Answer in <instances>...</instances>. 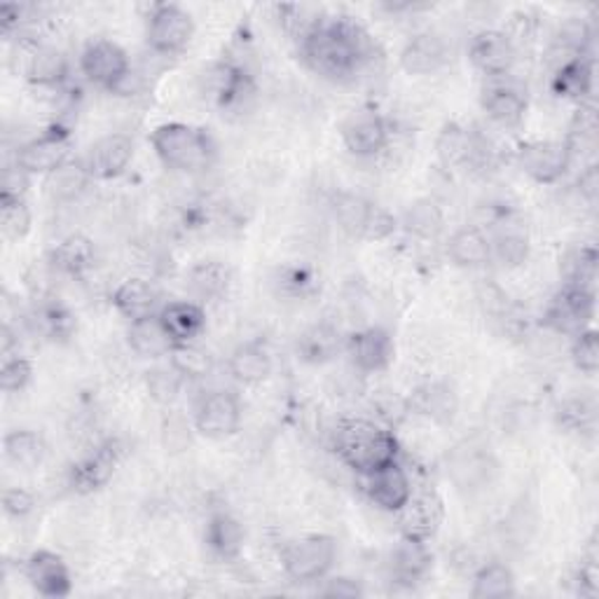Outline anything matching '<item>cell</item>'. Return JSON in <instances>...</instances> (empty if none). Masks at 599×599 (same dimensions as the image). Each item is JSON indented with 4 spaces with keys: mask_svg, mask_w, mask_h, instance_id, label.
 Instances as JSON below:
<instances>
[{
    "mask_svg": "<svg viewBox=\"0 0 599 599\" xmlns=\"http://www.w3.org/2000/svg\"><path fill=\"white\" fill-rule=\"evenodd\" d=\"M300 52L305 63L324 78H354L371 57V42L361 27L347 19L321 17L300 38Z\"/></svg>",
    "mask_w": 599,
    "mask_h": 599,
    "instance_id": "cell-1",
    "label": "cell"
},
{
    "mask_svg": "<svg viewBox=\"0 0 599 599\" xmlns=\"http://www.w3.org/2000/svg\"><path fill=\"white\" fill-rule=\"evenodd\" d=\"M335 452L359 478L399 462L401 445L394 431L371 420H344L335 431Z\"/></svg>",
    "mask_w": 599,
    "mask_h": 599,
    "instance_id": "cell-2",
    "label": "cell"
},
{
    "mask_svg": "<svg viewBox=\"0 0 599 599\" xmlns=\"http://www.w3.org/2000/svg\"><path fill=\"white\" fill-rule=\"evenodd\" d=\"M150 144L163 165L180 174H199L216 163L214 136L188 122H165L153 129Z\"/></svg>",
    "mask_w": 599,
    "mask_h": 599,
    "instance_id": "cell-3",
    "label": "cell"
},
{
    "mask_svg": "<svg viewBox=\"0 0 599 599\" xmlns=\"http://www.w3.org/2000/svg\"><path fill=\"white\" fill-rule=\"evenodd\" d=\"M337 562V541L331 534H305L282 548V567L293 583L326 581Z\"/></svg>",
    "mask_w": 599,
    "mask_h": 599,
    "instance_id": "cell-4",
    "label": "cell"
},
{
    "mask_svg": "<svg viewBox=\"0 0 599 599\" xmlns=\"http://www.w3.org/2000/svg\"><path fill=\"white\" fill-rule=\"evenodd\" d=\"M195 36V21L190 12L176 3H157L148 14L146 40L155 55L174 57L188 48Z\"/></svg>",
    "mask_w": 599,
    "mask_h": 599,
    "instance_id": "cell-5",
    "label": "cell"
},
{
    "mask_svg": "<svg viewBox=\"0 0 599 599\" xmlns=\"http://www.w3.org/2000/svg\"><path fill=\"white\" fill-rule=\"evenodd\" d=\"M335 218L344 233L361 239H386L394 235L396 218L382 206L367 202L359 195H340L335 199Z\"/></svg>",
    "mask_w": 599,
    "mask_h": 599,
    "instance_id": "cell-6",
    "label": "cell"
},
{
    "mask_svg": "<svg viewBox=\"0 0 599 599\" xmlns=\"http://www.w3.org/2000/svg\"><path fill=\"white\" fill-rule=\"evenodd\" d=\"M80 71L91 85L108 91H118L131 73V63L118 42L95 40L87 45L80 57Z\"/></svg>",
    "mask_w": 599,
    "mask_h": 599,
    "instance_id": "cell-7",
    "label": "cell"
},
{
    "mask_svg": "<svg viewBox=\"0 0 599 599\" xmlns=\"http://www.w3.org/2000/svg\"><path fill=\"white\" fill-rule=\"evenodd\" d=\"M71 163V131L52 127L17 150V165L31 176H50Z\"/></svg>",
    "mask_w": 599,
    "mask_h": 599,
    "instance_id": "cell-8",
    "label": "cell"
},
{
    "mask_svg": "<svg viewBox=\"0 0 599 599\" xmlns=\"http://www.w3.org/2000/svg\"><path fill=\"white\" fill-rule=\"evenodd\" d=\"M595 318V291L564 284V288L550 300L543 321L558 333L579 335L590 328Z\"/></svg>",
    "mask_w": 599,
    "mask_h": 599,
    "instance_id": "cell-9",
    "label": "cell"
},
{
    "mask_svg": "<svg viewBox=\"0 0 599 599\" xmlns=\"http://www.w3.org/2000/svg\"><path fill=\"white\" fill-rule=\"evenodd\" d=\"M242 426V403L233 391H209L195 407V429L212 441L235 435Z\"/></svg>",
    "mask_w": 599,
    "mask_h": 599,
    "instance_id": "cell-10",
    "label": "cell"
},
{
    "mask_svg": "<svg viewBox=\"0 0 599 599\" xmlns=\"http://www.w3.org/2000/svg\"><path fill=\"white\" fill-rule=\"evenodd\" d=\"M520 169L541 186H552L569 171L573 157L564 141H529L518 150Z\"/></svg>",
    "mask_w": 599,
    "mask_h": 599,
    "instance_id": "cell-11",
    "label": "cell"
},
{
    "mask_svg": "<svg viewBox=\"0 0 599 599\" xmlns=\"http://www.w3.org/2000/svg\"><path fill=\"white\" fill-rule=\"evenodd\" d=\"M469 59L482 76H488V80L505 78L518 61V50L509 33L490 29L471 38Z\"/></svg>",
    "mask_w": 599,
    "mask_h": 599,
    "instance_id": "cell-12",
    "label": "cell"
},
{
    "mask_svg": "<svg viewBox=\"0 0 599 599\" xmlns=\"http://www.w3.org/2000/svg\"><path fill=\"white\" fill-rule=\"evenodd\" d=\"M342 144L350 155L371 159L389 146V125L377 110H354L342 125Z\"/></svg>",
    "mask_w": 599,
    "mask_h": 599,
    "instance_id": "cell-13",
    "label": "cell"
},
{
    "mask_svg": "<svg viewBox=\"0 0 599 599\" xmlns=\"http://www.w3.org/2000/svg\"><path fill=\"white\" fill-rule=\"evenodd\" d=\"M480 106L499 127H518L527 115V91L509 78H492L482 87Z\"/></svg>",
    "mask_w": 599,
    "mask_h": 599,
    "instance_id": "cell-14",
    "label": "cell"
},
{
    "mask_svg": "<svg viewBox=\"0 0 599 599\" xmlns=\"http://www.w3.org/2000/svg\"><path fill=\"white\" fill-rule=\"evenodd\" d=\"M363 492L380 511L396 515L412 497V482L401 462H391L373 473L361 475Z\"/></svg>",
    "mask_w": 599,
    "mask_h": 599,
    "instance_id": "cell-15",
    "label": "cell"
},
{
    "mask_svg": "<svg viewBox=\"0 0 599 599\" xmlns=\"http://www.w3.org/2000/svg\"><path fill=\"white\" fill-rule=\"evenodd\" d=\"M134 159V138L127 134H108L82 157L91 180H112L127 171Z\"/></svg>",
    "mask_w": 599,
    "mask_h": 599,
    "instance_id": "cell-16",
    "label": "cell"
},
{
    "mask_svg": "<svg viewBox=\"0 0 599 599\" xmlns=\"http://www.w3.org/2000/svg\"><path fill=\"white\" fill-rule=\"evenodd\" d=\"M29 586L50 599H61L73 592V576L61 556L52 550H36L24 564Z\"/></svg>",
    "mask_w": 599,
    "mask_h": 599,
    "instance_id": "cell-17",
    "label": "cell"
},
{
    "mask_svg": "<svg viewBox=\"0 0 599 599\" xmlns=\"http://www.w3.org/2000/svg\"><path fill=\"white\" fill-rule=\"evenodd\" d=\"M347 352L361 373H382L394 363L396 342L386 328L371 326L347 337Z\"/></svg>",
    "mask_w": 599,
    "mask_h": 599,
    "instance_id": "cell-18",
    "label": "cell"
},
{
    "mask_svg": "<svg viewBox=\"0 0 599 599\" xmlns=\"http://www.w3.org/2000/svg\"><path fill=\"white\" fill-rule=\"evenodd\" d=\"M396 515H399L401 537L431 541L438 534V529H441L443 518H445L443 499L435 492H422V494L412 492V497Z\"/></svg>",
    "mask_w": 599,
    "mask_h": 599,
    "instance_id": "cell-19",
    "label": "cell"
},
{
    "mask_svg": "<svg viewBox=\"0 0 599 599\" xmlns=\"http://www.w3.org/2000/svg\"><path fill=\"white\" fill-rule=\"evenodd\" d=\"M120 464V450L118 443H101L89 454H85L80 462L71 467V485L76 492L89 494L106 488L110 478L115 475V469Z\"/></svg>",
    "mask_w": 599,
    "mask_h": 599,
    "instance_id": "cell-20",
    "label": "cell"
},
{
    "mask_svg": "<svg viewBox=\"0 0 599 599\" xmlns=\"http://www.w3.org/2000/svg\"><path fill=\"white\" fill-rule=\"evenodd\" d=\"M448 63V45L435 33L412 36L401 52V66L410 76H431Z\"/></svg>",
    "mask_w": 599,
    "mask_h": 599,
    "instance_id": "cell-21",
    "label": "cell"
},
{
    "mask_svg": "<svg viewBox=\"0 0 599 599\" xmlns=\"http://www.w3.org/2000/svg\"><path fill=\"white\" fill-rule=\"evenodd\" d=\"M157 316L169 333L174 347L197 342V337L206 328L204 310L197 303H190V300H176V303H169L159 310Z\"/></svg>",
    "mask_w": 599,
    "mask_h": 599,
    "instance_id": "cell-22",
    "label": "cell"
},
{
    "mask_svg": "<svg viewBox=\"0 0 599 599\" xmlns=\"http://www.w3.org/2000/svg\"><path fill=\"white\" fill-rule=\"evenodd\" d=\"M112 307L118 310L122 318L129 324L159 314V293L157 288L146 279H127L112 293Z\"/></svg>",
    "mask_w": 599,
    "mask_h": 599,
    "instance_id": "cell-23",
    "label": "cell"
},
{
    "mask_svg": "<svg viewBox=\"0 0 599 599\" xmlns=\"http://www.w3.org/2000/svg\"><path fill=\"white\" fill-rule=\"evenodd\" d=\"M433 567V552L429 541H418L410 537H401V541L391 550V573L401 583H420Z\"/></svg>",
    "mask_w": 599,
    "mask_h": 599,
    "instance_id": "cell-24",
    "label": "cell"
},
{
    "mask_svg": "<svg viewBox=\"0 0 599 599\" xmlns=\"http://www.w3.org/2000/svg\"><path fill=\"white\" fill-rule=\"evenodd\" d=\"M204 543L212 550V556L233 562L244 550V527L229 513H214L204 529Z\"/></svg>",
    "mask_w": 599,
    "mask_h": 599,
    "instance_id": "cell-25",
    "label": "cell"
},
{
    "mask_svg": "<svg viewBox=\"0 0 599 599\" xmlns=\"http://www.w3.org/2000/svg\"><path fill=\"white\" fill-rule=\"evenodd\" d=\"M448 256L456 267L480 269L492 261V237L480 227H462L450 237Z\"/></svg>",
    "mask_w": 599,
    "mask_h": 599,
    "instance_id": "cell-26",
    "label": "cell"
},
{
    "mask_svg": "<svg viewBox=\"0 0 599 599\" xmlns=\"http://www.w3.org/2000/svg\"><path fill=\"white\" fill-rule=\"evenodd\" d=\"M97 248L95 242L85 235H68L55 244L50 251V265L66 276H85L89 269H95Z\"/></svg>",
    "mask_w": 599,
    "mask_h": 599,
    "instance_id": "cell-27",
    "label": "cell"
},
{
    "mask_svg": "<svg viewBox=\"0 0 599 599\" xmlns=\"http://www.w3.org/2000/svg\"><path fill=\"white\" fill-rule=\"evenodd\" d=\"M482 146L475 134L462 125L450 122L435 138V153L448 167H467L480 155Z\"/></svg>",
    "mask_w": 599,
    "mask_h": 599,
    "instance_id": "cell-28",
    "label": "cell"
},
{
    "mask_svg": "<svg viewBox=\"0 0 599 599\" xmlns=\"http://www.w3.org/2000/svg\"><path fill=\"white\" fill-rule=\"evenodd\" d=\"M227 367L229 375L239 384L256 386L272 375V356L261 342H242L239 347L229 354Z\"/></svg>",
    "mask_w": 599,
    "mask_h": 599,
    "instance_id": "cell-29",
    "label": "cell"
},
{
    "mask_svg": "<svg viewBox=\"0 0 599 599\" xmlns=\"http://www.w3.org/2000/svg\"><path fill=\"white\" fill-rule=\"evenodd\" d=\"M552 95H558L560 99H571V101H583L590 97L592 91V59L590 57H571L564 59L556 76L550 80Z\"/></svg>",
    "mask_w": 599,
    "mask_h": 599,
    "instance_id": "cell-30",
    "label": "cell"
},
{
    "mask_svg": "<svg viewBox=\"0 0 599 599\" xmlns=\"http://www.w3.org/2000/svg\"><path fill=\"white\" fill-rule=\"evenodd\" d=\"M256 95V85L239 66L223 63L214 78V99L220 110H242L246 101Z\"/></svg>",
    "mask_w": 599,
    "mask_h": 599,
    "instance_id": "cell-31",
    "label": "cell"
},
{
    "mask_svg": "<svg viewBox=\"0 0 599 599\" xmlns=\"http://www.w3.org/2000/svg\"><path fill=\"white\" fill-rule=\"evenodd\" d=\"M127 342L136 356L141 359H163V356H171L174 352V342L169 337V333L165 331L163 321L159 316H148L136 321V324H129V333H127Z\"/></svg>",
    "mask_w": 599,
    "mask_h": 599,
    "instance_id": "cell-32",
    "label": "cell"
},
{
    "mask_svg": "<svg viewBox=\"0 0 599 599\" xmlns=\"http://www.w3.org/2000/svg\"><path fill=\"white\" fill-rule=\"evenodd\" d=\"M515 592H518V586H515V573L511 567H505L501 562H488L473 573V586H471L473 599H505V597H513Z\"/></svg>",
    "mask_w": 599,
    "mask_h": 599,
    "instance_id": "cell-33",
    "label": "cell"
},
{
    "mask_svg": "<svg viewBox=\"0 0 599 599\" xmlns=\"http://www.w3.org/2000/svg\"><path fill=\"white\" fill-rule=\"evenodd\" d=\"M45 450H48V445H45L42 435L31 429H14L3 441V452L8 462L24 471L36 469L42 462Z\"/></svg>",
    "mask_w": 599,
    "mask_h": 599,
    "instance_id": "cell-34",
    "label": "cell"
},
{
    "mask_svg": "<svg viewBox=\"0 0 599 599\" xmlns=\"http://www.w3.org/2000/svg\"><path fill=\"white\" fill-rule=\"evenodd\" d=\"M91 176L87 174L82 159H78V163L71 159L50 176H45V190L55 202H73L87 190Z\"/></svg>",
    "mask_w": 599,
    "mask_h": 599,
    "instance_id": "cell-35",
    "label": "cell"
},
{
    "mask_svg": "<svg viewBox=\"0 0 599 599\" xmlns=\"http://www.w3.org/2000/svg\"><path fill=\"white\" fill-rule=\"evenodd\" d=\"M188 284L195 295L204 300H218L229 291V284H233V272L218 261H204L190 269Z\"/></svg>",
    "mask_w": 599,
    "mask_h": 599,
    "instance_id": "cell-36",
    "label": "cell"
},
{
    "mask_svg": "<svg viewBox=\"0 0 599 599\" xmlns=\"http://www.w3.org/2000/svg\"><path fill=\"white\" fill-rule=\"evenodd\" d=\"M340 352V335L331 326H314L297 340V354L307 363H326Z\"/></svg>",
    "mask_w": 599,
    "mask_h": 599,
    "instance_id": "cell-37",
    "label": "cell"
},
{
    "mask_svg": "<svg viewBox=\"0 0 599 599\" xmlns=\"http://www.w3.org/2000/svg\"><path fill=\"white\" fill-rule=\"evenodd\" d=\"M171 365L190 382V380H204L206 375H209L214 367V359L204 347H199L197 342H193V344H180V347H174Z\"/></svg>",
    "mask_w": 599,
    "mask_h": 599,
    "instance_id": "cell-38",
    "label": "cell"
},
{
    "mask_svg": "<svg viewBox=\"0 0 599 599\" xmlns=\"http://www.w3.org/2000/svg\"><path fill=\"white\" fill-rule=\"evenodd\" d=\"M186 382L188 380L183 377L171 363L153 367V371H148V375H146V386H148L150 399L157 403H163V405H171L180 396V391H183V386H186Z\"/></svg>",
    "mask_w": 599,
    "mask_h": 599,
    "instance_id": "cell-39",
    "label": "cell"
},
{
    "mask_svg": "<svg viewBox=\"0 0 599 599\" xmlns=\"http://www.w3.org/2000/svg\"><path fill=\"white\" fill-rule=\"evenodd\" d=\"M564 267V279L571 286H583L595 291V279H597V251L592 246H581L571 251L567 261L562 263Z\"/></svg>",
    "mask_w": 599,
    "mask_h": 599,
    "instance_id": "cell-40",
    "label": "cell"
},
{
    "mask_svg": "<svg viewBox=\"0 0 599 599\" xmlns=\"http://www.w3.org/2000/svg\"><path fill=\"white\" fill-rule=\"evenodd\" d=\"M31 209L27 199H0V229L12 242L24 239L31 233Z\"/></svg>",
    "mask_w": 599,
    "mask_h": 599,
    "instance_id": "cell-41",
    "label": "cell"
},
{
    "mask_svg": "<svg viewBox=\"0 0 599 599\" xmlns=\"http://www.w3.org/2000/svg\"><path fill=\"white\" fill-rule=\"evenodd\" d=\"M529 256V239L515 227H505L492 239V258H499L503 265L518 267Z\"/></svg>",
    "mask_w": 599,
    "mask_h": 599,
    "instance_id": "cell-42",
    "label": "cell"
},
{
    "mask_svg": "<svg viewBox=\"0 0 599 599\" xmlns=\"http://www.w3.org/2000/svg\"><path fill=\"white\" fill-rule=\"evenodd\" d=\"M405 227L418 237H435L443 229V214L429 199L414 202L405 214Z\"/></svg>",
    "mask_w": 599,
    "mask_h": 599,
    "instance_id": "cell-43",
    "label": "cell"
},
{
    "mask_svg": "<svg viewBox=\"0 0 599 599\" xmlns=\"http://www.w3.org/2000/svg\"><path fill=\"white\" fill-rule=\"evenodd\" d=\"M418 407L433 420H450L454 414L456 401L448 386L429 384L418 391Z\"/></svg>",
    "mask_w": 599,
    "mask_h": 599,
    "instance_id": "cell-44",
    "label": "cell"
},
{
    "mask_svg": "<svg viewBox=\"0 0 599 599\" xmlns=\"http://www.w3.org/2000/svg\"><path fill=\"white\" fill-rule=\"evenodd\" d=\"M33 377V365L29 359L19 354H6L3 367H0V386L6 394H17L24 391Z\"/></svg>",
    "mask_w": 599,
    "mask_h": 599,
    "instance_id": "cell-45",
    "label": "cell"
},
{
    "mask_svg": "<svg viewBox=\"0 0 599 599\" xmlns=\"http://www.w3.org/2000/svg\"><path fill=\"white\" fill-rule=\"evenodd\" d=\"M571 361L586 375L597 373V367H599V342H597V331L595 328H586L583 333L573 335Z\"/></svg>",
    "mask_w": 599,
    "mask_h": 599,
    "instance_id": "cell-46",
    "label": "cell"
},
{
    "mask_svg": "<svg viewBox=\"0 0 599 599\" xmlns=\"http://www.w3.org/2000/svg\"><path fill=\"white\" fill-rule=\"evenodd\" d=\"M38 321H40V326L42 331L48 333L50 337H68L73 333V316L71 312H68L66 307H61L59 303H52L48 307H42L38 312Z\"/></svg>",
    "mask_w": 599,
    "mask_h": 599,
    "instance_id": "cell-47",
    "label": "cell"
},
{
    "mask_svg": "<svg viewBox=\"0 0 599 599\" xmlns=\"http://www.w3.org/2000/svg\"><path fill=\"white\" fill-rule=\"evenodd\" d=\"M36 509V499L29 490L24 488H8L3 492V511L8 518H14V520H21L31 515Z\"/></svg>",
    "mask_w": 599,
    "mask_h": 599,
    "instance_id": "cell-48",
    "label": "cell"
},
{
    "mask_svg": "<svg viewBox=\"0 0 599 599\" xmlns=\"http://www.w3.org/2000/svg\"><path fill=\"white\" fill-rule=\"evenodd\" d=\"M31 183V174H27L17 163L12 167H6L3 171V190H0V199H24Z\"/></svg>",
    "mask_w": 599,
    "mask_h": 599,
    "instance_id": "cell-49",
    "label": "cell"
},
{
    "mask_svg": "<svg viewBox=\"0 0 599 599\" xmlns=\"http://www.w3.org/2000/svg\"><path fill=\"white\" fill-rule=\"evenodd\" d=\"M321 595L354 599V597H363L365 590L356 579H350V576H335V579H328L326 586L321 588Z\"/></svg>",
    "mask_w": 599,
    "mask_h": 599,
    "instance_id": "cell-50",
    "label": "cell"
},
{
    "mask_svg": "<svg viewBox=\"0 0 599 599\" xmlns=\"http://www.w3.org/2000/svg\"><path fill=\"white\" fill-rule=\"evenodd\" d=\"M576 583H579V592L586 597H595L597 595V556L590 552V556L581 562L579 576H576Z\"/></svg>",
    "mask_w": 599,
    "mask_h": 599,
    "instance_id": "cell-51",
    "label": "cell"
},
{
    "mask_svg": "<svg viewBox=\"0 0 599 599\" xmlns=\"http://www.w3.org/2000/svg\"><path fill=\"white\" fill-rule=\"evenodd\" d=\"M579 193L586 202L595 204L597 202V195H599V174H597V167L590 165L586 167V171L579 176Z\"/></svg>",
    "mask_w": 599,
    "mask_h": 599,
    "instance_id": "cell-52",
    "label": "cell"
}]
</instances>
